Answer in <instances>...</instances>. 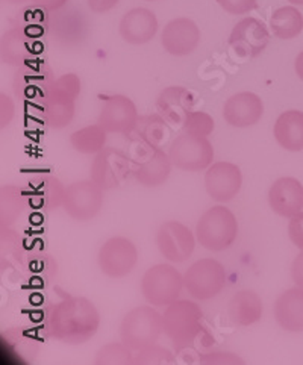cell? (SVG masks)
<instances>
[{
  "label": "cell",
  "instance_id": "obj_1",
  "mask_svg": "<svg viewBox=\"0 0 303 365\" xmlns=\"http://www.w3.org/2000/svg\"><path fill=\"white\" fill-rule=\"evenodd\" d=\"M101 326V314L87 297H67L51 309L47 332L56 341L79 346L90 341Z\"/></svg>",
  "mask_w": 303,
  "mask_h": 365
},
{
  "label": "cell",
  "instance_id": "obj_2",
  "mask_svg": "<svg viewBox=\"0 0 303 365\" xmlns=\"http://www.w3.org/2000/svg\"><path fill=\"white\" fill-rule=\"evenodd\" d=\"M129 138L128 155L132 164V176L138 184L149 188L165 184L173 167L168 153L163 148H156L133 133H130Z\"/></svg>",
  "mask_w": 303,
  "mask_h": 365
},
{
  "label": "cell",
  "instance_id": "obj_3",
  "mask_svg": "<svg viewBox=\"0 0 303 365\" xmlns=\"http://www.w3.org/2000/svg\"><path fill=\"white\" fill-rule=\"evenodd\" d=\"M81 94V79L68 73L55 79L43 97V120L52 129L67 128L76 113V99Z\"/></svg>",
  "mask_w": 303,
  "mask_h": 365
},
{
  "label": "cell",
  "instance_id": "obj_4",
  "mask_svg": "<svg viewBox=\"0 0 303 365\" xmlns=\"http://www.w3.org/2000/svg\"><path fill=\"white\" fill-rule=\"evenodd\" d=\"M203 312L196 302L176 300L163 314V329L179 351L191 347L202 334Z\"/></svg>",
  "mask_w": 303,
  "mask_h": 365
},
{
  "label": "cell",
  "instance_id": "obj_5",
  "mask_svg": "<svg viewBox=\"0 0 303 365\" xmlns=\"http://www.w3.org/2000/svg\"><path fill=\"white\" fill-rule=\"evenodd\" d=\"M238 237V222L234 212L223 205L206 211L196 225L199 245L210 252H223L234 245Z\"/></svg>",
  "mask_w": 303,
  "mask_h": 365
},
{
  "label": "cell",
  "instance_id": "obj_6",
  "mask_svg": "<svg viewBox=\"0 0 303 365\" xmlns=\"http://www.w3.org/2000/svg\"><path fill=\"white\" fill-rule=\"evenodd\" d=\"M163 329V315L152 305L130 309L120 324V338L133 351H140L158 343Z\"/></svg>",
  "mask_w": 303,
  "mask_h": 365
},
{
  "label": "cell",
  "instance_id": "obj_7",
  "mask_svg": "<svg viewBox=\"0 0 303 365\" xmlns=\"http://www.w3.org/2000/svg\"><path fill=\"white\" fill-rule=\"evenodd\" d=\"M184 288V274L168 264L152 265L141 279L143 297L152 307L172 305Z\"/></svg>",
  "mask_w": 303,
  "mask_h": 365
},
{
  "label": "cell",
  "instance_id": "obj_8",
  "mask_svg": "<svg viewBox=\"0 0 303 365\" xmlns=\"http://www.w3.org/2000/svg\"><path fill=\"white\" fill-rule=\"evenodd\" d=\"M168 156L182 172H203L214 161V148L208 137L184 132L170 143Z\"/></svg>",
  "mask_w": 303,
  "mask_h": 365
},
{
  "label": "cell",
  "instance_id": "obj_9",
  "mask_svg": "<svg viewBox=\"0 0 303 365\" xmlns=\"http://www.w3.org/2000/svg\"><path fill=\"white\" fill-rule=\"evenodd\" d=\"M227 274L225 267L212 258H203L188 267L184 274V285L194 300L217 297L226 287Z\"/></svg>",
  "mask_w": 303,
  "mask_h": 365
},
{
  "label": "cell",
  "instance_id": "obj_10",
  "mask_svg": "<svg viewBox=\"0 0 303 365\" xmlns=\"http://www.w3.org/2000/svg\"><path fill=\"white\" fill-rule=\"evenodd\" d=\"M103 191L93 179L73 182L66 188L63 208L73 220H93L103 206Z\"/></svg>",
  "mask_w": 303,
  "mask_h": 365
},
{
  "label": "cell",
  "instance_id": "obj_11",
  "mask_svg": "<svg viewBox=\"0 0 303 365\" xmlns=\"http://www.w3.org/2000/svg\"><path fill=\"white\" fill-rule=\"evenodd\" d=\"M137 106L129 97L123 94L101 96V114L97 118L99 123L108 133H121L130 135L138 125Z\"/></svg>",
  "mask_w": 303,
  "mask_h": 365
},
{
  "label": "cell",
  "instance_id": "obj_12",
  "mask_svg": "<svg viewBox=\"0 0 303 365\" xmlns=\"http://www.w3.org/2000/svg\"><path fill=\"white\" fill-rule=\"evenodd\" d=\"M97 262H99V269L102 270V273L108 277H125L137 267V246L125 237L109 238L102 245L99 257H97Z\"/></svg>",
  "mask_w": 303,
  "mask_h": 365
},
{
  "label": "cell",
  "instance_id": "obj_13",
  "mask_svg": "<svg viewBox=\"0 0 303 365\" xmlns=\"http://www.w3.org/2000/svg\"><path fill=\"white\" fill-rule=\"evenodd\" d=\"M132 175V164L128 153L114 148H105L94 156L91 179L103 190L120 187Z\"/></svg>",
  "mask_w": 303,
  "mask_h": 365
},
{
  "label": "cell",
  "instance_id": "obj_14",
  "mask_svg": "<svg viewBox=\"0 0 303 365\" xmlns=\"http://www.w3.org/2000/svg\"><path fill=\"white\" fill-rule=\"evenodd\" d=\"M196 235L179 222H165L156 232V246L170 262L187 261L196 247Z\"/></svg>",
  "mask_w": 303,
  "mask_h": 365
},
{
  "label": "cell",
  "instance_id": "obj_15",
  "mask_svg": "<svg viewBox=\"0 0 303 365\" xmlns=\"http://www.w3.org/2000/svg\"><path fill=\"white\" fill-rule=\"evenodd\" d=\"M52 70L38 58H32L19 66L14 75V93L23 101L43 97L53 83Z\"/></svg>",
  "mask_w": 303,
  "mask_h": 365
},
{
  "label": "cell",
  "instance_id": "obj_16",
  "mask_svg": "<svg viewBox=\"0 0 303 365\" xmlns=\"http://www.w3.org/2000/svg\"><path fill=\"white\" fill-rule=\"evenodd\" d=\"M270 43V34L258 19H242L230 32L229 46L240 58H257Z\"/></svg>",
  "mask_w": 303,
  "mask_h": 365
},
{
  "label": "cell",
  "instance_id": "obj_17",
  "mask_svg": "<svg viewBox=\"0 0 303 365\" xmlns=\"http://www.w3.org/2000/svg\"><path fill=\"white\" fill-rule=\"evenodd\" d=\"M242 185V175L238 165L232 163H214L205 173V190L208 196L218 202L227 203L240 192Z\"/></svg>",
  "mask_w": 303,
  "mask_h": 365
},
{
  "label": "cell",
  "instance_id": "obj_18",
  "mask_svg": "<svg viewBox=\"0 0 303 365\" xmlns=\"http://www.w3.org/2000/svg\"><path fill=\"white\" fill-rule=\"evenodd\" d=\"M264 115V102L258 94L242 91L230 96L223 106V118L227 125L242 129L257 125Z\"/></svg>",
  "mask_w": 303,
  "mask_h": 365
},
{
  "label": "cell",
  "instance_id": "obj_19",
  "mask_svg": "<svg viewBox=\"0 0 303 365\" xmlns=\"http://www.w3.org/2000/svg\"><path fill=\"white\" fill-rule=\"evenodd\" d=\"M200 43V31L190 19L180 17L165 24L161 44L173 56H187L196 51Z\"/></svg>",
  "mask_w": 303,
  "mask_h": 365
},
{
  "label": "cell",
  "instance_id": "obj_20",
  "mask_svg": "<svg viewBox=\"0 0 303 365\" xmlns=\"http://www.w3.org/2000/svg\"><path fill=\"white\" fill-rule=\"evenodd\" d=\"M269 205L274 214L291 218L303 210V185L296 178H279L269 190Z\"/></svg>",
  "mask_w": 303,
  "mask_h": 365
},
{
  "label": "cell",
  "instance_id": "obj_21",
  "mask_svg": "<svg viewBox=\"0 0 303 365\" xmlns=\"http://www.w3.org/2000/svg\"><path fill=\"white\" fill-rule=\"evenodd\" d=\"M196 105V97L184 87H168L156 99L158 114H161L173 128L182 126Z\"/></svg>",
  "mask_w": 303,
  "mask_h": 365
},
{
  "label": "cell",
  "instance_id": "obj_22",
  "mask_svg": "<svg viewBox=\"0 0 303 365\" xmlns=\"http://www.w3.org/2000/svg\"><path fill=\"white\" fill-rule=\"evenodd\" d=\"M118 31L126 43L133 46L145 44L156 35L158 20L150 9L135 8L123 16Z\"/></svg>",
  "mask_w": 303,
  "mask_h": 365
},
{
  "label": "cell",
  "instance_id": "obj_23",
  "mask_svg": "<svg viewBox=\"0 0 303 365\" xmlns=\"http://www.w3.org/2000/svg\"><path fill=\"white\" fill-rule=\"evenodd\" d=\"M273 314L276 323L287 332L303 331V288H289L274 302Z\"/></svg>",
  "mask_w": 303,
  "mask_h": 365
},
{
  "label": "cell",
  "instance_id": "obj_24",
  "mask_svg": "<svg viewBox=\"0 0 303 365\" xmlns=\"http://www.w3.org/2000/svg\"><path fill=\"white\" fill-rule=\"evenodd\" d=\"M264 305L261 297L252 289H241L232 296L227 305V315L232 324L249 327L262 319Z\"/></svg>",
  "mask_w": 303,
  "mask_h": 365
},
{
  "label": "cell",
  "instance_id": "obj_25",
  "mask_svg": "<svg viewBox=\"0 0 303 365\" xmlns=\"http://www.w3.org/2000/svg\"><path fill=\"white\" fill-rule=\"evenodd\" d=\"M274 140L288 152L303 150V113L289 109L277 117L274 128Z\"/></svg>",
  "mask_w": 303,
  "mask_h": 365
},
{
  "label": "cell",
  "instance_id": "obj_26",
  "mask_svg": "<svg viewBox=\"0 0 303 365\" xmlns=\"http://www.w3.org/2000/svg\"><path fill=\"white\" fill-rule=\"evenodd\" d=\"M2 63L9 66H21L34 58L32 36L20 28H14L4 34L0 43Z\"/></svg>",
  "mask_w": 303,
  "mask_h": 365
},
{
  "label": "cell",
  "instance_id": "obj_27",
  "mask_svg": "<svg viewBox=\"0 0 303 365\" xmlns=\"http://www.w3.org/2000/svg\"><path fill=\"white\" fill-rule=\"evenodd\" d=\"M66 187L52 175H41L36 178L31 190V202L43 210H55L63 206Z\"/></svg>",
  "mask_w": 303,
  "mask_h": 365
},
{
  "label": "cell",
  "instance_id": "obj_28",
  "mask_svg": "<svg viewBox=\"0 0 303 365\" xmlns=\"http://www.w3.org/2000/svg\"><path fill=\"white\" fill-rule=\"evenodd\" d=\"M132 133L156 148H163L172 138V125L161 114H150L140 117Z\"/></svg>",
  "mask_w": 303,
  "mask_h": 365
},
{
  "label": "cell",
  "instance_id": "obj_29",
  "mask_svg": "<svg viewBox=\"0 0 303 365\" xmlns=\"http://www.w3.org/2000/svg\"><path fill=\"white\" fill-rule=\"evenodd\" d=\"M270 29L281 40L296 38L303 29V16L293 6L279 8L270 17Z\"/></svg>",
  "mask_w": 303,
  "mask_h": 365
},
{
  "label": "cell",
  "instance_id": "obj_30",
  "mask_svg": "<svg viewBox=\"0 0 303 365\" xmlns=\"http://www.w3.org/2000/svg\"><path fill=\"white\" fill-rule=\"evenodd\" d=\"M108 132L97 123L85 126L70 135L71 148L82 155H97L105 149Z\"/></svg>",
  "mask_w": 303,
  "mask_h": 365
},
{
  "label": "cell",
  "instance_id": "obj_31",
  "mask_svg": "<svg viewBox=\"0 0 303 365\" xmlns=\"http://www.w3.org/2000/svg\"><path fill=\"white\" fill-rule=\"evenodd\" d=\"M24 208V196L23 192L16 187H4L0 194V215L2 223L6 218V225L12 223L21 214Z\"/></svg>",
  "mask_w": 303,
  "mask_h": 365
},
{
  "label": "cell",
  "instance_id": "obj_32",
  "mask_svg": "<svg viewBox=\"0 0 303 365\" xmlns=\"http://www.w3.org/2000/svg\"><path fill=\"white\" fill-rule=\"evenodd\" d=\"M97 365H126L133 364V350L123 341L103 346L96 355Z\"/></svg>",
  "mask_w": 303,
  "mask_h": 365
},
{
  "label": "cell",
  "instance_id": "obj_33",
  "mask_svg": "<svg viewBox=\"0 0 303 365\" xmlns=\"http://www.w3.org/2000/svg\"><path fill=\"white\" fill-rule=\"evenodd\" d=\"M180 128H182V132L192 133V135L210 137L214 132L215 123H214V118L210 114L202 113V111H191Z\"/></svg>",
  "mask_w": 303,
  "mask_h": 365
},
{
  "label": "cell",
  "instance_id": "obj_34",
  "mask_svg": "<svg viewBox=\"0 0 303 365\" xmlns=\"http://www.w3.org/2000/svg\"><path fill=\"white\" fill-rule=\"evenodd\" d=\"M175 356L170 354L168 350L160 346H150L144 350L137 351V355H133V364L138 365H145V364H173Z\"/></svg>",
  "mask_w": 303,
  "mask_h": 365
},
{
  "label": "cell",
  "instance_id": "obj_35",
  "mask_svg": "<svg viewBox=\"0 0 303 365\" xmlns=\"http://www.w3.org/2000/svg\"><path fill=\"white\" fill-rule=\"evenodd\" d=\"M200 364L203 365H242V361L240 356L230 354V351H211V354L202 355L199 358Z\"/></svg>",
  "mask_w": 303,
  "mask_h": 365
},
{
  "label": "cell",
  "instance_id": "obj_36",
  "mask_svg": "<svg viewBox=\"0 0 303 365\" xmlns=\"http://www.w3.org/2000/svg\"><path fill=\"white\" fill-rule=\"evenodd\" d=\"M217 2L229 14L235 16L246 14V12L257 8V0H217Z\"/></svg>",
  "mask_w": 303,
  "mask_h": 365
},
{
  "label": "cell",
  "instance_id": "obj_37",
  "mask_svg": "<svg viewBox=\"0 0 303 365\" xmlns=\"http://www.w3.org/2000/svg\"><path fill=\"white\" fill-rule=\"evenodd\" d=\"M288 237L297 249L303 250V212L302 211L289 218Z\"/></svg>",
  "mask_w": 303,
  "mask_h": 365
},
{
  "label": "cell",
  "instance_id": "obj_38",
  "mask_svg": "<svg viewBox=\"0 0 303 365\" xmlns=\"http://www.w3.org/2000/svg\"><path fill=\"white\" fill-rule=\"evenodd\" d=\"M291 279L297 287L303 288V250L294 258L291 264Z\"/></svg>",
  "mask_w": 303,
  "mask_h": 365
},
{
  "label": "cell",
  "instance_id": "obj_39",
  "mask_svg": "<svg viewBox=\"0 0 303 365\" xmlns=\"http://www.w3.org/2000/svg\"><path fill=\"white\" fill-rule=\"evenodd\" d=\"M118 4V0H88V6L94 12H108L111 11L115 5Z\"/></svg>",
  "mask_w": 303,
  "mask_h": 365
},
{
  "label": "cell",
  "instance_id": "obj_40",
  "mask_svg": "<svg viewBox=\"0 0 303 365\" xmlns=\"http://www.w3.org/2000/svg\"><path fill=\"white\" fill-rule=\"evenodd\" d=\"M34 2L47 11H56L63 8L67 4V0H34Z\"/></svg>",
  "mask_w": 303,
  "mask_h": 365
},
{
  "label": "cell",
  "instance_id": "obj_41",
  "mask_svg": "<svg viewBox=\"0 0 303 365\" xmlns=\"http://www.w3.org/2000/svg\"><path fill=\"white\" fill-rule=\"evenodd\" d=\"M294 67H296V73H297V76H299V78L303 81V52H300V53L297 55Z\"/></svg>",
  "mask_w": 303,
  "mask_h": 365
},
{
  "label": "cell",
  "instance_id": "obj_42",
  "mask_svg": "<svg viewBox=\"0 0 303 365\" xmlns=\"http://www.w3.org/2000/svg\"><path fill=\"white\" fill-rule=\"evenodd\" d=\"M5 2H9V4H23V2H26V0H5Z\"/></svg>",
  "mask_w": 303,
  "mask_h": 365
},
{
  "label": "cell",
  "instance_id": "obj_43",
  "mask_svg": "<svg viewBox=\"0 0 303 365\" xmlns=\"http://www.w3.org/2000/svg\"><path fill=\"white\" fill-rule=\"evenodd\" d=\"M288 2L294 4V5H303V0H288Z\"/></svg>",
  "mask_w": 303,
  "mask_h": 365
}]
</instances>
